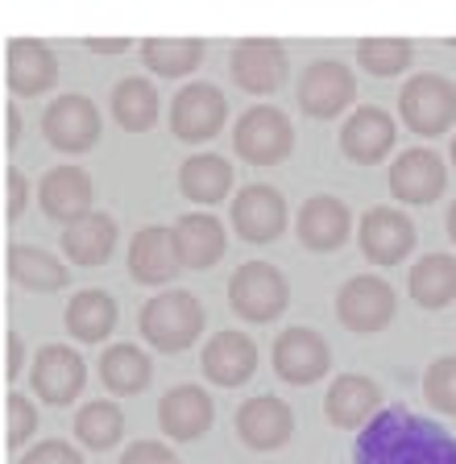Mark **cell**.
Masks as SVG:
<instances>
[{"label": "cell", "mask_w": 456, "mask_h": 464, "mask_svg": "<svg viewBox=\"0 0 456 464\" xmlns=\"http://www.w3.org/2000/svg\"><path fill=\"white\" fill-rule=\"evenodd\" d=\"M353 464H456V440L407 406H386L357 435Z\"/></svg>", "instance_id": "obj_1"}, {"label": "cell", "mask_w": 456, "mask_h": 464, "mask_svg": "<svg viewBox=\"0 0 456 464\" xmlns=\"http://www.w3.org/2000/svg\"><path fill=\"white\" fill-rule=\"evenodd\" d=\"M204 332V307L191 290H162L146 303L141 311V336L146 344H154L158 353H183L199 340Z\"/></svg>", "instance_id": "obj_2"}, {"label": "cell", "mask_w": 456, "mask_h": 464, "mask_svg": "<svg viewBox=\"0 0 456 464\" xmlns=\"http://www.w3.org/2000/svg\"><path fill=\"white\" fill-rule=\"evenodd\" d=\"M233 150H237V158L249 166L286 162L295 150L291 116L270 104H257V108H249V112H241V121H237V129H233Z\"/></svg>", "instance_id": "obj_3"}, {"label": "cell", "mask_w": 456, "mask_h": 464, "mask_svg": "<svg viewBox=\"0 0 456 464\" xmlns=\"http://www.w3.org/2000/svg\"><path fill=\"white\" fill-rule=\"evenodd\" d=\"M291 303V286L274 270L270 261H245L228 278V307L249 324H270L286 311Z\"/></svg>", "instance_id": "obj_4"}, {"label": "cell", "mask_w": 456, "mask_h": 464, "mask_svg": "<svg viewBox=\"0 0 456 464\" xmlns=\"http://www.w3.org/2000/svg\"><path fill=\"white\" fill-rule=\"evenodd\" d=\"M403 125L419 137H440L456 121V87L444 75H411L398 96Z\"/></svg>", "instance_id": "obj_5"}, {"label": "cell", "mask_w": 456, "mask_h": 464, "mask_svg": "<svg viewBox=\"0 0 456 464\" xmlns=\"http://www.w3.org/2000/svg\"><path fill=\"white\" fill-rule=\"evenodd\" d=\"M398 311V299H394V286L378 274H357L340 286L336 295V315L340 324L349 332H361V336H374L382 332L394 319Z\"/></svg>", "instance_id": "obj_6"}, {"label": "cell", "mask_w": 456, "mask_h": 464, "mask_svg": "<svg viewBox=\"0 0 456 464\" xmlns=\"http://www.w3.org/2000/svg\"><path fill=\"white\" fill-rule=\"evenodd\" d=\"M353 96H357V79L340 58H315L299 79V108L315 121H332L336 112H344Z\"/></svg>", "instance_id": "obj_7"}, {"label": "cell", "mask_w": 456, "mask_h": 464, "mask_svg": "<svg viewBox=\"0 0 456 464\" xmlns=\"http://www.w3.org/2000/svg\"><path fill=\"white\" fill-rule=\"evenodd\" d=\"M228 121V100L216 83H187L170 104V129L179 141H212Z\"/></svg>", "instance_id": "obj_8"}, {"label": "cell", "mask_w": 456, "mask_h": 464, "mask_svg": "<svg viewBox=\"0 0 456 464\" xmlns=\"http://www.w3.org/2000/svg\"><path fill=\"white\" fill-rule=\"evenodd\" d=\"M233 228L249 245H270L286 228V199L270 183H249L233 199Z\"/></svg>", "instance_id": "obj_9"}, {"label": "cell", "mask_w": 456, "mask_h": 464, "mask_svg": "<svg viewBox=\"0 0 456 464\" xmlns=\"http://www.w3.org/2000/svg\"><path fill=\"white\" fill-rule=\"evenodd\" d=\"M332 369V348L320 332L311 328H286L274 340V373L291 386H311Z\"/></svg>", "instance_id": "obj_10"}, {"label": "cell", "mask_w": 456, "mask_h": 464, "mask_svg": "<svg viewBox=\"0 0 456 464\" xmlns=\"http://www.w3.org/2000/svg\"><path fill=\"white\" fill-rule=\"evenodd\" d=\"M42 133L59 154H88L100 141V112L88 96H59L42 116Z\"/></svg>", "instance_id": "obj_11"}, {"label": "cell", "mask_w": 456, "mask_h": 464, "mask_svg": "<svg viewBox=\"0 0 456 464\" xmlns=\"http://www.w3.org/2000/svg\"><path fill=\"white\" fill-rule=\"evenodd\" d=\"M30 382H34V394L50 406H67L71 398H79L83 382H88V365L79 357L75 348L67 344H46L38 348L30 369Z\"/></svg>", "instance_id": "obj_12"}, {"label": "cell", "mask_w": 456, "mask_h": 464, "mask_svg": "<svg viewBox=\"0 0 456 464\" xmlns=\"http://www.w3.org/2000/svg\"><path fill=\"white\" fill-rule=\"evenodd\" d=\"M448 183V166L436 150L415 145V150H403L390 166V195L403 203H432L444 195Z\"/></svg>", "instance_id": "obj_13"}, {"label": "cell", "mask_w": 456, "mask_h": 464, "mask_svg": "<svg viewBox=\"0 0 456 464\" xmlns=\"http://www.w3.org/2000/svg\"><path fill=\"white\" fill-rule=\"evenodd\" d=\"M357 241H361V253H365L374 266H398V261L415 249L419 232L398 208H369V212L361 216Z\"/></svg>", "instance_id": "obj_14"}, {"label": "cell", "mask_w": 456, "mask_h": 464, "mask_svg": "<svg viewBox=\"0 0 456 464\" xmlns=\"http://www.w3.org/2000/svg\"><path fill=\"white\" fill-rule=\"evenodd\" d=\"M291 431H295V411L274 394L245 398L241 411H237V435L253 452H274V448L291 440Z\"/></svg>", "instance_id": "obj_15"}, {"label": "cell", "mask_w": 456, "mask_h": 464, "mask_svg": "<svg viewBox=\"0 0 456 464\" xmlns=\"http://www.w3.org/2000/svg\"><path fill=\"white\" fill-rule=\"evenodd\" d=\"M286 50L278 42H266V38H249V42H237L233 46V79L237 87H245L249 96H270L278 92L282 79H286Z\"/></svg>", "instance_id": "obj_16"}, {"label": "cell", "mask_w": 456, "mask_h": 464, "mask_svg": "<svg viewBox=\"0 0 456 464\" xmlns=\"http://www.w3.org/2000/svg\"><path fill=\"white\" fill-rule=\"evenodd\" d=\"M394 141H398L394 116L374 104L357 108V112L344 121V129H340V150H344V158H353V162H361V166L382 162V158L394 150Z\"/></svg>", "instance_id": "obj_17"}, {"label": "cell", "mask_w": 456, "mask_h": 464, "mask_svg": "<svg viewBox=\"0 0 456 464\" xmlns=\"http://www.w3.org/2000/svg\"><path fill=\"white\" fill-rule=\"evenodd\" d=\"M295 232H299V245H307L311 253H332L349 241L353 232V212L349 203L336 199V195H315V199L303 203L299 220H295Z\"/></svg>", "instance_id": "obj_18"}, {"label": "cell", "mask_w": 456, "mask_h": 464, "mask_svg": "<svg viewBox=\"0 0 456 464\" xmlns=\"http://www.w3.org/2000/svg\"><path fill=\"white\" fill-rule=\"evenodd\" d=\"M216 419V406L212 398H208L204 386H175L166 390L162 402H158V427H162L170 440H179V444H187V440H199V435L212 427Z\"/></svg>", "instance_id": "obj_19"}, {"label": "cell", "mask_w": 456, "mask_h": 464, "mask_svg": "<svg viewBox=\"0 0 456 464\" xmlns=\"http://www.w3.org/2000/svg\"><path fill=\"white\" fill-rule=\"evenodd\" d=\"M204 377L216 382V386L233 390V386H245L257 369V344H253L245 332H216L212 340L204 344Z\"/></svg>", "instance_id": "obj_20"}, {"label": "cell", "mask_w": 456, "mask_h": 464, "mask_svg": "<svg viewBox=\"0 0 456 464\" xmlns=\"http://www.w3.org/2000/svg\"><path fill=\"white\" fill-rule=\"evenodd\" d=\"M38 199H42V212H46L50 220H59V224L79 220V216L92 212V199H96L92 174L83 170V166H54V170L42 179Z\"/></svg>", "instance_id": "obj_21"}, {"label": "cell", "mask_w": 456, "mask_h": 464, "mask_svg": "<svg viewBox=\"0 0 456 464\" xmlns=\"http://www.w3.org/2000/svg\"><path fill=\"white\" fill-rule=\"evenodd\" d=\"M179 270L183 266H179L170 228L150 224V228L137 232L133 245H129V274H133V282H141V286H166Z\"/></svg>", "instance_id": "obj_22"}, {"label": "cell", "mask_w": 456, "mask_h": 464, "mask_svg": "<svg viewBox=\"0 0 456 464\" xmlns=\"http://www.w3.org/2000/svg\"><path fill=\"white\" fill-rule=\"evenodd\" d=\"M170 237H175V253H179V266H183V270H212L216 261L224 257V245H228L224 224L208 212L183 216Z\"/></svg>", "instance_id": "obj_23"}, {"label": "cell", "mask_w": 456, "mask_h": 464, "mask_svg": "<svg viewBox=\"0 0 456 464\" xmlns=\"http://www.w3.org/2000/svg\"><path fill=\"white\" fill-rule=\"evenodd\" d=\"M382 402V390L369 382V377L361 373H340L336 382L328 386V394H324V415H328L332 427H344V431H353V427H365L369 415L378 411Z\"/></svg>", "instance_id": "obj_24"}, {"label": "cell", "mask_w": 456, "mask_h": 464, "mask_svg": "<svg viewBox=\"0 0 456 464\" xmlns=\"http://www.w3.org/2000/svg\"><path fill=\"white\" fill-rule=\"evenodd\" d=\"M59 83V58L46 42L17 38L9 42V87L17 96H42Z\"/></svg>", "instance_id": "obj_25"}, {"label": "cell", "mask_w": 456, "mask_h": 464, "mask_svg": "<svg viewBox=\"0 0 456 464\" xmlns=\"http://www.w3.org/2000/svg\"><path fill=\"white\" fill-rule=\"evenodd\" d=\"M112 249H117V220L104 212L79 216V220H71L67 232H63V253H67L75 266H88V270L104 266V261L112 257Z\"/></svg>", "instance_id": "obj_26"}, {"label": "cell", "mask_w": 456, "mask_h": 464, "mask_svg": "<svg viewBox=\"0 0 456 464\" xmlns=\"http://www.w3.org/2000/svg\"><path fill=\"white\" fill-rule=\"evenodd\" d=\"M179 187L191 203L212 208V203L228 199V191H233V166L220 154H191L179 166Z\"/></svg>", "instance_id": "obj_27"}, {"label": "cell", "mask_w": 456, "mask_h": 464, "mask_svg": "<svg viewBox=\"0 0 456 464\" xmlns=\"http://www.w3.org/2000/svg\"><path fill=\"white\" fill-rule=\"evenodd\" d=\"M411 299L423 311H444L456 299V257L448 253H427L411 266Z\"/></svg>", "instance_id": "obj_28"}, {"label": "cell", "mask_w": 456, "mask_h": 464, "mask_svg": "<svg viewBox=\"0 0 456 464\" xmlns=\"http://www.w3.org/2000/svg\"><path fill=\"white\" fill-rule=\"evenodd\" d=\"M117 328V299L108 290H79L67 303V332L83 344H100L108 332Z\"/></svg>", "instance_id": "obj_29"}, {"label": "cell", "mask_w": 456, "mask_h": 464, "mask_svg": "<svg viewBox=\"0 0 456 464\" xmlns=\"http://www.w3.org/2000/svg\"><path fill=\"white\" fill-rule=\"evenodd\" d=\"M9 274H13L17 286L38 290V295L67 286V266H63L54 253L38 249V245H13L9 249Z\"/></svg>", "instance_id": "obj_30"}, {"label": "cell", "mask_w": 456, "mask_h": 464, "mask_svg": "<svg viewBox=\"0 0 456 464\" xmlns=\"http://www.w3.org/2000/svg\"><path fill=\"white\" fill-rule=\"evenodd\" d=\"M150 377H154V365L137 344H112L100 357V382L112 394H137L150 386Z\"/></svg>", "instance_id": "obj_31"}, {"label": "cell", "mask_w": 456, "mask_h": 464, "mask_svg": "<svg viewBox=\"0 0 456 464\" xmlns=\"http://www.w3.org/2000/svg\"><path fill=\"white\" fill-rule=\"evenodd\" d=\"M112 121L129 133H146L158 125V92L146 79H121L112 87Z\"/></svg>", "instance_id": "obj_32"}, {"label": "cell", "mask_w": 456, "mask_h": 464, "mask_svg": "<svg viewBox=\"0 0 456 464\" xmlns=\"http://www.w3.org/2000/svg\"><path fill=\"white\" fill-rule=\"evenodd\" d=\"M141 58H146V67L154 75L179 79V75H191L204 63V42L199 38H150L141 46Z\"/></svg>", "instance_id": "obj_33"}, {"label": "cell", "mask_w": 456, "mask_h": 464, "mask_svg": "<svg viewBox=\"0 0 456 464\" xmlns=\"http://www.w3.org/2000/svg\"><path fill=\"white\" fill-rule=\"evenodd\" d=\"M75 435H79V444L83 448L104 452V448H112L121 435H125V411H121L117 402H108V398L88 402L75 415Z\"/></svg>", "instance_id": "obj_34"}, {"label": "cell", "mask_w": 456, "mask_h": 464, "mask_svg": "<svg viewBox=\"0 0 456 464\" xmlns=\"http://www.w3.org/2000/svg\"><path fill=\"white\" fill-rule=\"evenodd\" d=\"M415 58V46L407 38H369L357 46V63L378 79H390V75H403Z\"/></svg>", "instance_id": "obj_35"}, {"label": "cell", "mask_w": 456, "mask_h": 464, "mask_svg": "<svg viewBox=\"0 0 456 464\" xmlns=\"http://www.w3.org/2000/svg\"><path fill=\"white\" fill-rule=\"evenodd\" d=\"M423 398L440 415H456V353L432 361V369L423 373Z\"/></svg>", "instance_id": "obj_36"}, {"label": "cell", "mask_w": 456, "mask_h": 464, "mask_svg": "<svg viewBox=\"0 0 456 464\" xmlns=\"http://www.w3.org/2000/svg\"><path fill=\"white\" fill-rule=\"evenodd\" d=\"M38 431V411L25 394H9V444L21 448L30 435Z\"/></svg>", "instance_id": "obj_37"}, {"label": "cell", "mask_w": 456, "mask_h": 464, "mask_svg": "<svg viewBox=\"0 0 456 464\" xmlns=\"http://www.w3.org/2000/svg\"><path fill=\"white\" fill-rule=\"evenodd\" d=\"M21 464H83V456L71 444H63V440H42L38 448L21 456Z\"/></svg>", "instance_id": "obj_38"}, {"label": "cell", "mask_w": 456, "mask_h": 464, "mask_svg": "<svg viewBox=\"0 0 456 464\" xmlns=\"http://www.w3.org/2000/svg\"><path fill=\"white\" fill-rule=\"evenodd\" d=\"M121 464H175V456H170L166 444H158V440H137V444L121 456Z\"/></svg>", "instance_id": "obj_39"}, {"label": "cell", "mask_w": 456, "mask_h": 464, "mask_svg": "<svg viewBox=\"0 0 456 464\" xmlns=\"http://www.w3.org/2000/svg\"><path fill=\"white\" fill-rule=\"evenodd\" d=\"M25 203H30V183H25V174L13 166L9 170V220H17L25 212Z\"/></svg>", "instance_id": "obj_40"}, {"label": "cell", "mask_w": 456, "mask_h": 464, "mask_svg": "<svg viewBox=\"0 0 456 464\" xmlns=\"http://www.w3.org/2000/svg\"><path fill=\"white\" fill-rule=\"evenodd\" d=\"M9 377H17L21 369H25V340L17 336V332H9Z\"/></svg>", "instance_id": "obj_41"}, {"label": "cell", "mask_w": 456, "mask_h": 464, "mask_svg": "<svg viewBox=\"0 0 456 464\" xmlns=\"http://www.w3.org/2000/svg\"><path fill=\"white\" fill-rule=\"evenodd\" d=\"M88 50H92V54H125V50H129V42H125V38H112V42H100V38H92V42H88Z\"/></svg>", "instance_id": "obj_42"}, {"label": "cell", "mask_w": 456, "mask_h": 464, "mask_svg": "<svg viewBox=\"0 0 456 464\" xmlns=\"http://www.w3.org/2000/svg\"><path fill=\"white\" fill-rule=\"evenodd\" d=\"M21 141V112L17 108H9V145Z\"/></svg>", "instance_id": "obj_43"}, {"label": "cell", "mask_w": 456, "mask_h": 464, "mask_svg": "<svg viewBox=\"0 0 456 464\" xmlns=\"http://www.w3.org/2000/svg\"><path fill=\"white\" fill-rule=\"evenodd\" d=\"M448 237H452V245H456V203L448 208Z\"/></svg>", "instance_id": "obj_44"}, {"label": "cell", "mask_w": 456, "mask_h": 464, "mask_svg": "<svg viewBox=\"0 0 456 464\" xmlns=\"http://www.w3.org/2000/svg\"><path fill=\"white\" fill-rule=\"evenodd\" d=\"M452 166H456V137H452Z\"/></svg>", "instance_id": "obj_45"}, {"label": "cell", "mask_w": 456, "mask_h": 464, "mask_svg": "<svg viewBox=\"0 0 456 464\" xmlns=\"http://www.w3.org/2000/svg\"><path fill=\"white\" fill-rule=\"evenodd\" d=\"M175 464H179V460H175Z\"/></svg>", "instance_id": "obj_46"}]
</instances>
